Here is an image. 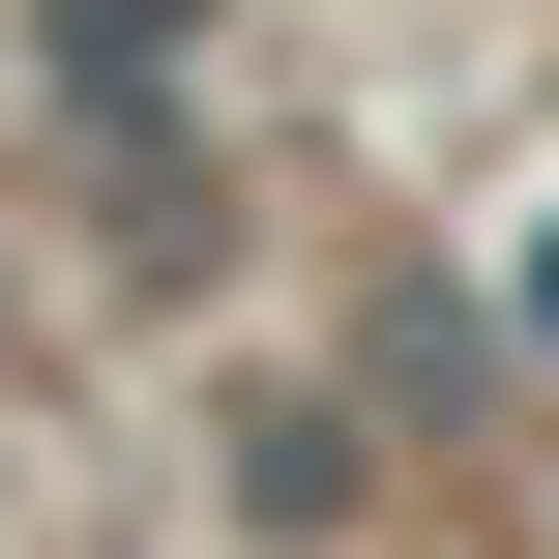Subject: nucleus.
<instances>
[{
  "mask_svg": "<svg viewBox=\"0 0 559 559\" xmlns=\"http://www.w3.org/2000/svg\"><path fill=\"white\" fill-rule=\"evenodd\" d=\"M501 295H531V354H559V206H531V265H501Z\"/></svg>",
  "mask_w": 559,
  "mask_h": 559,
  "instance_id": "2",
  "label": "nucleus"
},
{
  "mask_svg": "<svg viewBox=\"0 0 559 559\" xmlns=\"http://www.w3.org/2000/svg\"><path fill=\"white\" fill-rule=\"evenodd\" d=\"M59 88H177V0H59Z\"/></svg>",
  "mask_w": 559,
  "mask_h": 559,
  "instance_id": "1",
  "label": "nucleus"
}]
</instances>
